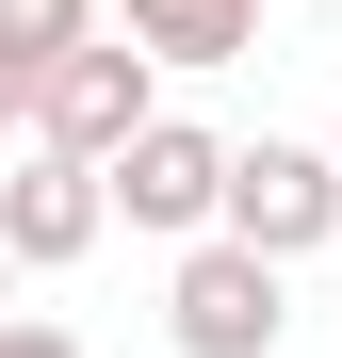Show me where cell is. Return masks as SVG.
Listing matches in <instances>:
<instances>
[{"label":"cell","mask_w":342,"mask_h":358,"mask_svg":"<svg viewBox=\"0 0 342 358\" xmlns=\"http://www.w3.org/2000/svg\"><path fill=\"white\" fill-rule=\"evenodd\" d=\"M277 277L294 261H261V245H228V228H180V277H163V342L180 358H277Z\"/></svg>","instance_id":"cell-1"},{"label":"cell","mask_w":342,"mask_h":358,"mask_svg":"<svg viewBox=\"0 0 342 358\" xmlns=\"http://www.w3.org/2000/svg\"><path fill=\"white\" fill-rule=\"evenodd\" d=\"M212 228H228V245H261V261H310L326 228H342V163H326V147H294V131L228 147V179H212Z\"/></svg>","instance_id":"cell-2"},{"label":"cell","mask_w":342,"mask_h":358,"mask_svg":"<svg viewBox=\"0 0 342 358\" xmlns=\"http://www.w3.org/2000/svg\"><path fill=\"white\" fill-rule=\"evenodd\" d=\"M212 179H228V131H196V114H131V131L98 147V196L131 212V228H212Z\"/></svg>","instance_id":"cell-3"},{"label":"cell","mask_w":342,"mask_h":358,"mask_svg":"<svg viewBox=\"0 0 342 358\" xmlns=\"http://www.w3.org/2000/svg\"><path fill=\"white\" fill-rule=\"evenodd\" d=\"M131 114H163V66H147L131 33H66V49L33 66V131H49V147H82V163H98Z\"/></svg>","instance_id":"cell-4"},{"label":"cell","mask_w":342,"mask_h":358,"mask_svg":"<svg viewBox=\"0 0 342 358\" xmlns=\"http://www.w3.org/2000/svg\"><path fill=\"white\" fill-rule=\"evenodd\" d=\"M98 228H114V196H98V163L82 147H17V179H0V261H17V277H66L82 245H98Z\"/></svg>","instance_id":"cell-5"},{"label":"cell","mask_w":342,"mask_h":358,"mask_svg":"<svg viewBox=\"0 0 342 358\" xmlns=\"http://www.w3.org/2000/svg\"><path fill=\"white\" fill-rule=\"evenodd\" d=\"M114 33L147 66H245L261 49V0H114Z\"/></svg>","instance_id":"cell-6"},{"label":"cell","mask_w":342,"mask_h":358,"mask_svg":"<svg viewBox=\"0 0 342 358\" xmlns=\"http://www.w3.org/2000/svg\"><path fill=\"white\" fill-rule=\"evenodd\" d=\"M66 33H98V0H0V49H17V66H49Z\"/></svg>","instance_id":"cell-7"},{"label":"cell","mask_w":342,"mask_h":358,"mask_svg":"<svg viewBox=\"0 0 342 358\" xmlns=\"http://www.w3.org/2000/svg\"><path fill=\"white\" fill-rule=\"evenodd\" d=\"M0 358H82L66 326H33V310H0Z\"/></svg>","instance_id":"cell-8"},{"label":"cell","mask_w":342,"mask_h":358,"mask_svg":"<svg viewBox=\"0 0 342 358\" xmlns=\"http://www.w3.org/2000/svg\"><path fill=\"white\" fill-rule=\"evenodd\" d=\"M0 131H33V66H17V49H0Z\"/></svg>","instance_id":"cell-9"},{"label":"cell","mask_w":342,"mask_h":358,"mask_svg":"<svg viewBox=\"0 0 342 358\" xmlns=\"http://www.w3.org/2000/svg\"><path fill=\"white\" fill-rule=\"evenodd\" d=\"M0 310H17V261H0Z\"/></svg>","instance_id":"cell-10"},{"label":"cell","mask_w":342,"mask_h":358,"mask_svg":"<svg viewBox=\"0 0 342 358\" xmlns=\"http://www.w3.org/2000/svg\"><path fill=\"white\" fill-rule=\"evenodd\" d=\"M326 163H342V147H326Z\"/></svg>","instance_id":"cell-11"}]
</instances>
